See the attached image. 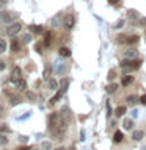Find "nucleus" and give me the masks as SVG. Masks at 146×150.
I'll list each match as a JSON object with an SVG mask.
<instances>
[{
    "label": "nucleus",
    "mask_w": 146,
    "mask_h": 150,
    "mask_svg": "<svg viewBox=\"0 0 146 150\" xmlns=\"http://www.w3.org/2000/svg\"><path fill=\"white\" fill-rule=\"evenodd\" d=\"M19 139H21V142H27V141H28V138H27V136H21Z\"/></svg>",
    "instance_id": "44"
},
{
    "label": "nucleus",
    "mask_w": 146,
    "mask_h": 150,
    "mask_svg": "<svg viewBox=\"0 0 146 150\" xmlns=\"http://www.w3.org/2000/svg\"><path fill=\"white\" fill-rule=\"evenodd\" d=\"M6 144H8V138L0 133V145H6Z\"/></svg>",
    "instance_id": "26"
},
{
    "label": "nucleus",
    "mask_w": 146,
    "mask_h": 150,
    "mask_svg": "<svg viewBox=\"0 0 146 150\" xmlns=\"http://www.w3.org/2000/svg\"><path fill=\"white\" fill-rule=\"evenodd\" d=\"M145 38H146V30H145Z\"/></svg>",
    "instance_id": "47"
},
{
    "label": "nucleus",
    "mask_w": 146,
    "mask_h": 150,
    "mask_svg": "<svg viewBox=\"0 0 146 150\" xmlns=\"http://www.w3.org/2000/svg\"><path fill=\"white\" fill-rule=\"evenodd\" d=\"M80 141H85V131L82 130V133H80Z\"/></svg>",
    "instance_id": "45"
},
{
    "label": "nucleus",
    "mask_w": 146,
    "mask_h": 150,
    "mask_svg": "<svg viewBox=\"0 0 146 150\" xmlns=\"http://www.w3.org/2000/svg\"><path fill=\"white\" fill-rule=\"evenodd\" d=\"M115 78V70H110V72H108V80H113Z\"/></svg>",
    "instance_id": "40"
},
{
    "label": "nucleus",
    "mask_w": 146,
    "mask_h": 150,
    "mask_svg": "<svg viewBox=\"0 0 146 150\" xmlns=\"http://www.w3.org/2000/svg\"><path fill=\"white\" fill-rule=\"evenodd\" d=\"M49 88L50 89H58V81H57V80H54V78H49Z\"/></svg>",
    "instance_id": "20"
},
{
    "label": "nucleus",
    "mask_w": 146,
    "mask_h": 150,
    "mask_svg": "<svg viewBox=\"0 0 146 150\" xmlns=\"http://www.w3.org/2000/svg\"><path fill=\"white\" fill-rule=\"evenodd\" d=\"M16 86H17V89H19V91H24V89H25L27 88V83H25V80H19V81L16 83Z\"/></svg>",
    "instance_id": "19"
},
{
    "label": "nucleus",
    "mask_w": 146,
    "mask_h": 150,
    "mask_svg": "<svg viewBox=\"0 0 146 150\" xmlns=\"http://www.w3.org/2000/svg\"><path fill=\"white\" fill-rule=\"evenodd\" d=\"M60 116H61V119H63V122H66V124H69L71 122V111H69V108H63L60 112Z\"/></svg>",
    "instance_id": "10"
},
{
    "label": "nucleus",
    "mask_w": 146,
    "mask_h": 150,
    "mask_svg": "<svg viewBox=\"0 0 146 150\" xmlns=\"http://www.w3.org/2000/svg\"><path fill=\"white\" fill-rule=\"evenodd\" d=\"M22 100L19 97H13V100H11V106H14V105H19V103H21Z\"/></svg>",
    "instance_id": "30"
},
{
    "label": "nucleus",
    "mask_w": 146,
    "mask_h": 150,
    "mask_svg": "<svg viewBox=\"0 0 146 150\" xmlns=\"http://www.w3.org/2000/svg\"><path fill=\"white\" fill-rule=\"evenodd\" d=\"M138 102L141 103V105H146V94H143V96L138 98Z\"/></svg>",
    "instance_id": "35"
},
{
    "label": "nucleus",
    "mask_w": 146,
    "mask_h": 150,
    "mask_svg": "<svg viewBox=\"0 0 146 150\" xmlns=\"http://www.w3.org/2000/svg\"><path fill=\"white\" fill-rule=\"evenodd\" d=\"M127 103H129V105H135V103H137V97L135 96H129V97H127Z\"/></svg>",
    "instance_id": "27"
},
{
    "label": "nucleus",
    "mask_w": 146,
    "mask_h": 150,
    "mask_svg": "<svg viewBox=\"0 0 146 150\" xmlns=\"http://www.w3.org/2000/svg\"><path fill=\"white\" fill-rule=\"evenodd\" d=\"M58 53H60V56L61 58H69L71 56V50H69V47H60V50H58Z\"/></svg>",
    "instance_id": "11"
},
{
    "label": "nucleus",
    "mask_w": 146,
    "mask_h": 150,
    "mask_svg": "<svg viewBox=\"0 0 146 150\" xmlns=\"http://www.w3.org/2000/svg\"><path fill=\"white\" fill-rule=\"evenodd\" d=\"M138 23H140V27H146V17H140Z\"/></svg>",
    "instance_id": "34"
},
{
    "label": "nucleus",
    "mask_w": 146,
    "mask_h": 150,
    "mask_svg": "<svg viewBox=\"0 0 146 150\" xmlns=\"http://www.w3.org/2000/svg\"><path fill=\"white\" fill-rule=\"evenodd\" d=\"M27 97L30 98V100H35V98H36V96H35L33 92H27Z\"/></svg>",
    "instance_id": "37"
},
{
    "label": "nucleus",
    "mask_w": 146,
    "mask_h": 150,
    "mask_svg": "<svg viewBox=\"0 0 146 150\" xmlns=\"http://www.w3.org/2000/svg\"><path fill=\"white\" fill-rule=\"evenodd\" d=\"M110 114H112V108H110V103H107V116L110 117Z\"/></svg>",
    "instance_id": "41"
},
{
    "label": "nucleus",
    "mask_w": 146,
    "mask_h": 150,
    "mask_svg": "<svg viewBox=\"0 0 146 150\" xmlns=\"http://www.w3.org/2000/svg\"><path fill=\"white\" fill-rule=\"evenodd\" d=\"M116 89H118V84H115V83H112V84H108V86H107V89H105V91H107L108 94H113V92L116 91Z\"/></svg>",
    "instance_id": "24"
},
{
    "label": "nucleus",
    "mask_w": 146,
    "mask_h": 150,
    "mask_svg": "<svg viewBox=\"0 0 146 150\" xmlns=\"http://www.w3.org/2000/svg\"><path fill=\"white\" fill-rule=\"evenodd\" d=\"M50 44H52V33L50 31H46L44 33V45L49 47Z\"/></svg>",
    "instance_id": "13"
},
{
    "label": "nucleus",
    "mask_w": 146,
    "mask_h": 150,
    "mask_svg": "<svg viewBox=\"0 0 146 150\" xmlns=\"http://www.w3.org/2000/svg\"><path fill=\"white\" fill-rule=\"evenodd\" d=\"M122 138H124V136H122L121 131H115V134H113V142H121Z\"/></svg>",
    "instance_id": "17"
},
{
    "label": "nucleus",
    "mask_w": 146,
    "mask_h": 150,
    "mask_svg": "<svg viewBox=\"0 0 146 150\" xmlns=\"http://www.w3.org/2000/svg\"><path fill=\"white\" fill-rule=\"evenodd\" d=\"M60 21H61V14H57V16L52 19V27H58L60 25Z\"/></svg>",
    "instance_id": "21"
},
{
    "label": "nucleus",
    "mask_w": 146,
    "mask_h": 150,
    "mask_svg": "<svg viewBox=\"0 0 146 150\" xmlns=\"http://www.w3.org/2000/svg\"><path fill=\"white\" fill-rule=\"evenodd\" d=\"M126 111H127L126 106H118L116 110H115V114H116V117H120V116H124Z\"/></svg>",
    "instance_id": "18"
},
{
    "label": "nucleus",
    "mask_w": 146,
    "mask_h": 150,
    "mask_svg": "<svg viewBox=\"0 0 146 150\" xmlns=\"http://www.w3.org/2000/svg\"><path fill=\"white\" fill-rule=\"evenodd\" d=\"M138 42V36L137 35H118L116 36V44H137Z\"/></svg>",
    "instance_id": "3"
},
{
    "label": "nucleus",
    "mask_w": 146,
    "mask_h": 150,
    "mask_svg": "<svg viewBox=\"0 0 146 150\" xmlns=\"http://www.w3.org/2000/svg\"><path fill=\"white\" fill-rule=\"evenodd\" d=\"M74 25H75V16L74 14H66L63 17V27L66 30H72Z\"/></svg>",
    "instance_id": "4"
},
{
    "label": "nucleus",
    "mask_w": 146,
    "mask_h": 150,
    "mask_svg": "<svg viewBox=\"0 0 146 150\" xmlns=\"http://www.w3.org/2000/svg\"><path fill=\"white\" fill-rule=\"evenodd\" d=\"M16 19V14H9L8 11L0 13V23H11Z\"/></svg>",
    "instance_id": "7"
},
{
    "label": "nucleus",
    "mask_w": 146,
    "mask_h": 150,
    "mask_svg": "<svg viewBox=\"0 0 146 150\" xmlns=\"http://www.w3.org/2000/svg\"><path fill=\"white\" fill-rule=\"evenodd\" d=\"M30 31L35 33V35H41V33H42V27L41 25H30Z\"/></svg>",
    "instance_id": "15"
},
{
    "label": "nucleus",
    "mask_w": 146,
    "mask_h": 150,
    "mask_svg": "<svg viewBox=\"0 0 146 150\" xmlns=\"http://www.w3.org/2000/svg\"><path fill=\"white\" fill-rule=\"evenodd\" d=\"M16 150H30V147L28 145H22V147H17Z\"/></svg>",
    "instance_id": "42"
},
{
    "label": "nucleus",
    "mask_w": 146,
    "mask_h": 150,
    "mask_svg": "<svg viewBox=\"0 0 146 150\" xmlns=\"http://www.w3.org/2000/svg\"><path fill=\"white\" fill-rule=\"evenodd\" d=\"M0 133H9V128L5 124H2L0 125Z\"/></svg>",
    "instance_id": "29"
},
{
    "label": "nucleus",
    "mask_w": 146,
    "mask_h": 150,
    "mask_svg": "<svg viewBox=\"0 0 146 150\" xmlns=\"http://www.w3.org/2000/svg\"><path fill=\"white\" fill-rule=\"evenodd\" d=\"M5 67H6V64H5V63H3V61H2V59H0V70H3Z\"/></svg>",
    "instance_id": "43"
},
{
    "label": "nucleus",
    "mask_w": 146,
    "mask_h": 150,
    "mask_svg": "<svg viewBox=\"0 0 146 150\" xmlns=\"http://www.w3.org/2000/svg\"><path fill=\"white\" fill-rule=\"evenodd\" d=\"M124 23H126V21H124V19H121V21H118L113 27H115V28H121V27H124Z\"/></svg>",
    "instance_id": "28"
},
{
    "label": "nucleus",
    "mask_w": 146,
    "mask_h": 150,
    "mask_svg": "<svg viewBox=\"0 0 146 150\" xmlns=\"http://www.w3.org/2000/svg\"><path fill=\"white\" fill-rule=\"evenodd\" d=\"M108 3L113 5V6H120V5H121V0H108Z\"/></svg>",
    "instance_id": "31"
},
{
    "label": "nucleus",
    "mask_w": 146,
    "mask_h": 150,
    "mask_svg": "<svg viewBox=\"0 0 146 150\" xmlns=\"http://www.w3.org/2000/svg\"><path fill=\"white\" fill-rule=\"evenodd\" d=\"M141 66V61L140 59H122L121 61V69L122 72H132V70H137L140 69Z\"/></svg>",
    "instance_id": "1"
},
{
    "label": "nucleus",
    "mask_w": 146,
    "mask_h": 150,
    "mask_svg": "<svg viewBox=\"0 0 146 150\" xmlns=\"http://www.w3.org/2000/svg\"><path fill=\"white\" fill-rule=\"evenodd\" d=\"M66 69H68V66H66V61H63V59H57L55 63H54V70L57 74H60V75H63L64 72H66Z\"/></svg>",
    "instance_id": "5"
},
{
    "label": "nucleus",
    "mask_w": 146,
    "mask_h": 150,
    "mask_svg": "<svg viewBox=\"0 0 146 150\" xmlns=\"http://www.w3.org/2000/svg\"><path fill=\"white\" fill-rule=\"evenodd\" d=\"M129 17H132V19H137V17H138V14H137L135 9H130V11H129Z\"/></svg>",
    "instance_id": "32"
},
{
    "label": "nucleus",
    "mask_w": 146,
    "mask_h": 150,
    "mask_svg": "<svg viewBox=\"0 0 146 150\" xmlns=\"http://www.w3.org/2000/svg\"><path fill=\"white\" fill-rule=\"evenodd\" d=\"M143 138H145V133L141 130H135L134 133H132V139L134 141H141Z\"/></svg>",
    "instance_id": "12"
},
{
    "label": "nucleus",
    "mask_w": 146,
    "mask_h": 150,
    "mask_svg": "<svg viewBox=\"0 0 146 150\" xmlns=\"http://www.w3.org/2000/svg\"><path fill=\"white\" fill-rule=\"evenodd\" d=\"M50 72H52V67H50V66H46V69H44V75H42V77H44L46 80H49V78H50Z\"/></svg>",
    "instance_id": "25"
},
{
    "label": "nucleus",
    "mask_w": 146,
    "mask_h": 150,
    "mask_svg": "<svg viewBox=\"0 0 146 150\" xmlns=\"http://www.w3.org/2000/svg\"><path fill=\"white\" fill-rule=\"evenodd\" d=\"M50 149H52L50 142H42V150H50Z\"/></svg>",
    "instance_id": "33"
},
{
    "label": "nucleus",
    "mask_w": 146,
    "mask_h": 150,
    "mask_svg": "<svg viewBox=\"0 0 146 150\" xmlns=\"http://www.w3.org/2000/svg\"><path fill=\"white\" fill-rule=\"evenodd\" d=\"M134 81V77H130V75H124V77H122V86H129V84Z\"/></svg>",
    "instance_id": "14"
},
{
    "label": "nucleus",
    "mask_w": 146,
    "mask_h": 150,
    "mask_svg": "<svg viewBox=\"0 0 146 150\" xmlns=\"http://www.w3.org/2000/svg\"><path fill=\"white\" fill-rule=\"evenodd\" d=\"M0 112H2V106H0Z\"/></svg>",
    "instance_id": "48"
},
{
    "label": "nucleus",
    "mask_w": 146,
    "mask_h": 150,
    "mask_svg": "<svg viewBox=\"0 0 146 150\" xmlns=\"http://www.w3.org/2000/svg\"><path fill=\"white\" fill-rule=\"evenodd\" d=\"M122 127H124L126 130H132V128H134V120H132V119H126L124 124H122Z\"/></svg>",
    "instance_id": "16"
},
{
    "label": "nucleus",
    "mask_w": 146,
    "mask_h": 150,
    "mask_svg": "<svg viewBox=\"0 0 146 150\" xmlns=\"http://www.w3.org/2000/svg\"><path fill=\"white\" fill-rule=\"evenodd\" d=\"M68 86H69V80H68V78H63V80L60 81V89L57 91L55 96L50 98V105H54V103H57V102H58L61 97H63V94H64L66 91H68Z\"/></svg>",
    "instance_id": "2"
},
{
    "label": "nucleus",
    "mask_w": 146,
    "mask_h": 150,
    "mask_svg": "<svg viewBox=\"0 0 146 150\" xmlns=\"http://www.w3.org/2000/svg\"><path fill=\"white\" fill-rule=\"evenodd\" d=\"M138 52H137L135 49H129V50H126L124 52V58L126 59H138Z\"/></svg>",
    "instance_id": "9"
},
{
    "label": "nucleus",
    "mask_w": 146,
    "mask_h": 150,
    "mask_svg": "<svg viewBox=\"0 0 146 150\" xmlns=\"http://www.w3.org/2000/svg\"><path fill=\"white\" fill-rule=\"evenodd\" d=\"M5 52H6V41L0 38V53H5Z\"/></svg>",
    "instance_id": "23"
},
{
    "label": "nucleus",
    "mask_w": 146,
    "mask_h": 150,
    "mask_svg": "<svg viewBox=\"0 0 146 150\" xmlns=\"http://www.w3.org/2000/svg\"><path fill=\"white\" fill-rule=\"evenodd\" d=\"M27 117H30V111H28L27 114H24V116H19L17 120H24V119H27Z\"/></svg>",
    "instance_id": "36"
},
{
    "label": "nucleus",
    "mask_w": 146,
    "mask_h": 150,
    "mask_svg": "<svg viewBox=\"0 0 146 150\" xmlns=\"http://www.w3.org/2000/svg\"><path fill=\"white\" fill-rule=\"evenodd\" d=\"M130 114H132V117H134V119H135V117H138V110H132Z\"/></svg>",
    "instance_id": "38"
},
{
    "label": "nucleus",
    "mask_w": 146,
    "mask_h": 150,
    "mask_svg": "<svg viewBox=\"0 0 146 150\" xmlns=\"http://www.w3.org/2000/svg\"><path fill=\"white\" fill-rule=\"evenodd\" d=\"M21 30H22V23L14 22V23H11V25H8V28H6V35H8V36H16Z\"/></svg>",
    "instance_id": "6"
},
{
    "label": "nucleus",
    "mask_w": 146,
    "mask_h": 150,
    "mask_svg": "<svg viewBox=\"0 0 146 150\" xmlns=\"http://www.w3.org/2000/svg\"><path fill=\"white\" fill-rule=\"evenodd\" d=\"M19 49H21L19 41H17V39H13V42H11V50H13V52H19Z\"/></svg>",
    "instance_id": "22"
},
{
    "label": "nucleus",
    "mask_w": 146,
    "mask_h": 150,
    "mask_svg": "<svg viewBox=\"0 0 146 150\" xmlns=\"http://www.w3.org/2000/svg\"><path fill=\"white\" fill-rule=\"evenodd\" d=\"M55 150H64L63 147H58V149H55Z\"/></svg>",
    "instance_id": "46"
},
{
    "label": "nucleus",
    "mask_w": 146,
    "mask_h": 150,
    "mask_svg": "<svg viewBox=\"0 0 146 150\" xmlns=\"http://www.w3.org/2000/svg\"><path fill=\"white\" fill-rule=\"evenodd\" d=\"M31 41V35H25L24 36V42H30Z\"/></svg>",
    "instance_id": "39"
},
{
    "label": "nucleus",
    "mask_w": 146,
    "mask_h": 150,
    "mask_svg": "<svg viewBox=\"0 0 146 150\" xmlns=\"http://www.w3.org/2000/svg\"><path fill=\"white\" fill-rule=\"evenodd\" d=\"M21 74H22L21 67H17V66H16V67L13 69V72H11V81H13V83H17L19 80H21V77H22Z\"/></svg>",
    "instance_id": "8"
}]
</instances>
